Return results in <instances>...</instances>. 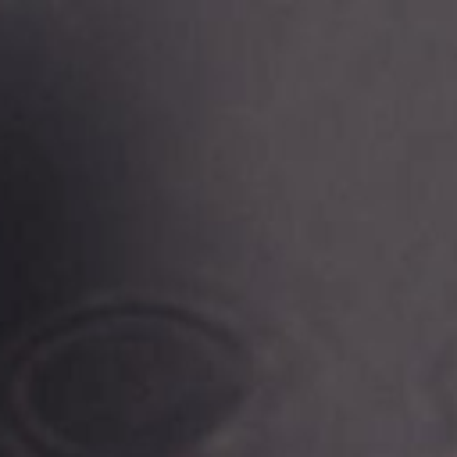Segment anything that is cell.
<instances>
[{"instance_id": "1", "label": "cell", "mask_w": 457, "mask_h": 457, "mask_svg": "<svg viewBox=\"0 0 457 457\" xmlns=\"http://www.w3.org/2000/svg\"><path fill=\"white\" fill-rule=\"evenodd\" d=\"M250 382V350L221 321L107 303L29 339L0 407L36 457H179L239 411Z\"/></svg>"}]
</instances>
